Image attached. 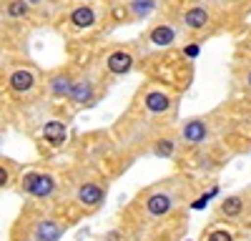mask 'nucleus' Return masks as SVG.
Listing matches in <instances>:
<instances>
[{
  "label": "nucleus",
  "instance_id": "nucleus-7",
  "mask_svg": "<svg viewBox=\"0 0 251 241\" xmlns=\"http://www.w3.org/2000/svg\"><path fill=\"white\" fill-rule=\"evenodd\" d=\"M8 88L13 93H30L35 88V71L33 68H15V71H10Z\"/></svg>",
  "mask_w": 251,
  "mask_h": 241
},
{
  "label": "nucleus",
  "instance_id": "nucleus-17",
  "mask_svg": "<svg viewBox=\"0 0 251 241\" xmlns=\"http://www.w3.org/2000/svg\"><path fill=\"white\" fill-rule=\"evenodd\" d=\"M151 151H153V156H158V158H174V153H176V144H174V138L161 136V138L153 141Z\"/></svg>",
  "mask_w": 251,
  "mask_h": 241
},
{
  "label": "nucleus",
  "instance_id": "nucleus-15",
  "mask_svg": "<svg viewBox=\"0 0 251 241\" xmlns=\"http://www.w3.org/2000/svg\"><path fill=\"white\" fill-rule=\"evenodd\" d=\"M241 211H244V198L239 193L224 196V201L219 204V214L226 216V218H236V216H241Z\"/></svg>",
  "mask_w": 251,
  "mask_h": 241
},
{
  "label": "nucleus",
  "instance_id": "nucleus-2",
  "mask_svg": "<svg viewBox=\"0 0 251 241\" xmlns=\"http://www.w3.org/2000/svg\"><path fill=\"white\" fill-rule=\"evenodd\" d=\"M66 229H68V224H63V221H58L48 214H35V216H30L23 236H30L35 241H60Z\"/></svg>",
  "mask_w": 251,
  "mask_h": 241
},
{
  "label": "nucleus",
  "instance_id": "nucleus-10",
  "mask_svg": "<svg viewBox=\"0 0 251 241\" xmlns=\"http://www.w3.org/2000/svg\"><path fill=\"white\" fill-rule=\"evenodd\" d=\"M106 68H108V73H113V75H126V73L133 68V55H131L128 50H123V48L111 50L108 58H106Z\"/></svg>",
  "mask_w": 251,
  "mask_h": 241
},
{
  "label": "nucleus",
  "instance_id": "nucleus-11",
  "mask_svg": "<svg viewBox=\"0 0 251 241\" xmlns=\"http://www.w3.org/2000/svg\"><path fill=\"white\" fill-rule=\"evenodd\" d=\"M181 20H183V25L188 30H203L208 23H211V13H208L203 5H194V8L183 10Z\"/></svg>",
  "mask_w": 251,
  "mask_h": 241
},
{
  "label": "nucleus",
  "instance_id": "nucleus-19",
  "mask_svg": "<svg viewBox=\"0 0 251 241\" xmlns=\"http://www.w3.org/2000/svg\"><path fill=\"white\" fill-rule=\"evenodd\" d=\"M206 241H236L228 229H211L206 234Z\"/></svg>",
  "mask_w": 251,
  "mask_h": 241
},
{
  "label": "nucleus",
  "instance_id": "nucleus-18",
  "mask_svg": "<svg viewBox=\"0 0 251 241\" xmlns=\"http://www.w3.org/2000/svg\"><path fill=\"white\" fill-rule=\"evenodd\" d=\"M30 3L28 0H8V5H5V15L13 18V20H20V18H25L30 15Z\"/></svg>",
  "mask_w": 251,
  "mask_h": 241
},
{
  "label": "nucleus",
  "instance_id": "nucleus-16",
  "mask_svg": "<svg viewBox=\"0 0 251 241\" xmlns=\"http://www.w3.org/2000/svg\"><path fill=\"white\" fill-rule=\"evenodd\" d=\"M156 5H158V0H128V13L136 20H143L156 10Z\"/></svg>",
  "mask_w": 251,
  "mask_h": 241
},
{
  "label": "nucleus",
  "instance_id": "nucleus-1",
  "mask_svg": "<svg viewBox=\"0 0 251 241\" xmlns=\"http://www.w3.org/2000/svg\"><path fill=\"white\" fill-rule=\"evenodd\" d=\"M58 184H55V176L48 173V171H25L20 176V191L30 198H38V201H46L55 193Z\"/></svg>",
  "mask_w": 251,
  "mask_h": 241
},
{
  "label": "nucleus",
  "instance_id": "nucleus-22",
  "mask_svg": "<svg viewBox=\"0 0 251 241\" xmlns=\"http://www.w3.org/2000/svg\"><path fill=\"white\" fill-rule=\"evenodd\" d=\"M13 241H35V239H30V236H15Z\"/></svg>",
  "mask_w": 251,
  "mask_h": 241
},
{
  "label": "nucleus",
  "instance_id": "nucleus-5",
  "mask_svg": "<svg viewBox=\"0 0 251 241\" xmlns=\"http://www.w3.org/2000/svg\"><path fill=\"white\" fill-rule=\"evenodd\" d=\"M106 198V189L96 181H83V184L75 189V201L83 209H98Z\"/></svg>",
  "mask_w": 251,
  "mask_h": 241
},
{
  "label": "nucleus",
  "instance_id": "nucleus-20",
  "mask_svg": "<svg viewBox=\"0 0 251 241\" xmlns=\"http://www.w3.org/2000/svg\"><path fill=\"white\" fill-rule=\"evenodd\" d=\"M10 184V171H8V161H3V166H0V189H5Z\"/></svg>",
  "mask_w": 251,
  "mask_h": 241
},
{
  "label": "nucleus",
  "instance_id": "nucleus-21",
  "mask_svg": "<svg viewBox=\"0 0 251 241\" xmlns=\"http://www.w3.org/2000/svg\"><path fill=\"white\" fill-rule=\"evenodd\" d=\"M196 53H199V46H188V48H186V55H188V58H196Z\"/></svg>",
  "mask_w": 251,
  "mask_h": 241
},
{
  "label": "nucleus",
  "instance_id": "nucleus-12",
  "mask_svg": "<svg viewBox=\"0 0 251 241\" xmlns=\"http://www.w3.org/2000/svg\"><path fill=\"white\" fill-rule=\"evenodd\" d=\"M40 133H43L46 144L53 146V148H60V146L68 141V128H66V123H63V120H48Z\"/></svg>",
  "mask_w": 251,
  "mask_h": 241
},
{
  "label": "nucleus",
  "instance_id": "nucleus-3",
  "mask_svg": "<svg viewBox=\"0 0 251 241\" xmlns=\"http://www.w3.org/2000/svg\"><path fill=\"white\" fill-rule=\"evenodd\" d=\"M178 201V193L174 189H153L149 193H143V211L151 218H163L169 216Z\"/></svg>",
  "mask_w": 251,
  "mask_h": 241
},
{
  "label": "nucleus",
  "instance_id": "nucleus-8",
  "mask_svg": "<svg viewBox=\"0 0 251 241\" xmlns=\"http://www.w3.org/2000/svg\"><path fill=\"white\" fill-rule=\"evenodd\" d=\"M68 100H71L73 106H91L93 100H96V86H93V80H91L88 75L78 78Z\"/></svg>",
  "mask_w": 251,
  "mask_h": 241
},
{
  "label": "nucleus",
  "instance_id": "nucleus-14",
  "mask_svg": "<svg viewBox=\"0 0 251 241\" xmlns=\"http://www.w3.org/2000/svg\"><path fill=\"white\" fill-rule=\"evenodd\" d=\"M149 40H151L153 46H158V48H169V46L176 43V28L169 25V23H158V25L151 28Z\"/></svg>",
  "mask_w": 251,
  "mask_h": 241
},
{
  "label": "nucleus",
  "instance_id": "nucleus-6",
  "mask_svg": "<svg viewBox=\"0 0 251 241\" xmlns=\"http://www.w3.org/2000/svg\"><path fill=\"white\" fill-rule=\"evenodd\" d=\"M143 108L153 116H166L174 108V96H169L161 88H151L143 93Z\"/></svg>",
  "mask_w": 251,
  "mask_h": 241
},
{
  "label": "nucleus",
  "instance_id": "nucleus-9",
  "mask_svg": "<svg viewBox=\"0 0 251 241\" xmlns=\"http://www.w3.org/2000/svg\"><path fill=\"white\" fill-rule=\"evenodd\" d=\"M75 80L78 78H73L68 71H58L48 78V91H50L53 98H71V91L75 86Z\"/></svg>",
  "mask_w": 251,
  "mask_h": 241
},
{
  "label": "nucleus",
  "instance_id": "nucleus-4",
  "mask_svg": "<svg viewBox=\"0 0 251 241\" xmlns=\"http://www.w3.org/2000/svg\"><path fill=\"white\" fill-rule=\"evenodd\" d=\"M181 141L183 144H188V146H201V144H206V138L211 136V126H208V120L206 118H188L186 123L181 126Z\"/></svg>",
  "mask_w": 251,
  "mask_h": 241
},
{
  "label": "nucleus",
  "instance_id": "nucleus-24",
  "mask_svg": "<svg viewBox=\"0 0 251 241\" xmlns=\"http://www.w3.org/2000/svg\"><path fill=\"white\" fill-rule=\"evenodd\" d=\"M28 3H30V5H38V3H43V0H28Z\"/></svg>",
  "mask_w": 251,
  "mask_h": 241
},
{
  "label": "nucleus",
  "instance_id": "nucleus-23",
  "mask_svg": "<svg viewBox=\"0 0 251 241\" xmlns=\"http://www.w3.org/2000/svg\"><path fill=\"white\" fill-rule=\"evenodd\" d=\"M246 86L251 88V71H246Z\"/></svg>",
  "mask_w": 251,
  "mask_h": 241
},
{
  "label": "nucleus",
  "instance_id": "nucleus-13",
  "mask_svg": "<svg viewBox=\"0 0 251 241\" xmlns=\"http://www.w3.org/2000/svg\"><path fill=\"white\" fill-rule=\"evenodd\" d=\"M71 25L78 28V30H86V28H93L96 25V10L91 5H75L68 15Z\"/></svg>",
  "mask_w": 251,
  "mask_h": 241
}]
</instances>
